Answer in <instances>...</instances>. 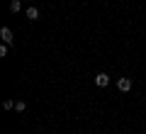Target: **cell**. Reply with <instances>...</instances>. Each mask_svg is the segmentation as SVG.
Returning <instances> with one entry per match:
<instances>
[{"mask_svg": "<svg viewBox=\"0 0 146 134\" xmlns=\"http://www.w3.org/2000/svg\"><path fill=\"white\" fill-rule=\"evenodd\" d=\"M0 39H3V44H15V34H12V29L10 27H3V29H0Z\"/></svg>", "mask_w": 146, "mask_h": 134, "instance_id": "1", "label": "cell"}, {"mask_svg": "<svg viewBox=\"0 0 146 134\" xmlns=\"http://www.w3.org/2000/svg\"><path fill=\"white\" fill-rule=\"evenodd\" d=\"M95 85H98V88H107V85H110V76L100 71L98 76H95Z\"/></svg>", "mask_w": 146, "mask_h": 134, "instance_id": "2", "label": "cell"}, {"mask_svg": "<svg viewBox=\"0 0 146 134\" xmlns=\"http://www.w3.org/2000/svg\"><path fill=\"white\" fill-rule=\"evenodd\" d=\"M117 88H119L122 93H129L131 90V78H119L117 81Z\"/></svg>", "mask_w": 146, "mask_h": 134, "instance_id": "3", "label": "cell"}, {"mask_svg": "<svg viewBox=\"0 0 146 134\" xmlns=\"http://www.w3.org/2000/svg\"><path fill=\"white\" fill-rule=\"evenodd\" d=\"M25 15H27V20H32V22H36V20H39V10H36L34 5H32V7H27V10H25Z\"/></svg>", "mask_w": 146, "mask_h": 134, "instance_id": "4", "label": "cell"}, {"mask_svg": "<svg viewBox=\"0 0 146 134\" xmlns=\"http://www.w3.org/2000/svg\"><path fill=\"white\" fill-rule=\"evenodd\" d=\"M22 10V0H12L10 3V12H20Z\"/></svg>", "mask_w": 146, "mask_h": 134, "instance_id": "5", "label": "cell"}, {"mask_svg": "<svg viewBox=\"0 0 146 134\" xmlns=\"http://www.w3.org/2000/svg\"><path fill=\"white\" fill-rule=\"evenodd\" d=\"M15 110H17V112H25V110H27V103H25V100H17V103H15Z\"/></svg>", "mask_w": 146, "mask_h": 134, "instance_id": "6", "label": "cell"}, {"mask_svg": "<svg viewBox=\"0 0 146 134\" xmlns=\"http://www.w3.org/2000/svg\"><path fill=\"white\" fill-rule=\"evenodd\" d=\"M7 51H10V44H0V56L5 59V56H7Z\"/></svg>", "mask_w": 146, "mask_h": 134, "instance_id": "7", "label": "cell"}, {"mask_svg": "<svg viewBox=\"0 0 146 134\" xmlns=\"http://www.w3.org/2000/svg\"><path fill=\"white\" fill-rule=\"evenodd\" d=\"M3 107H5V110H15V100H5Z\"/></svg>", "mask_w": 146, "mask_h": 134, "instance_id": "8", "label": "cell"}]
</instances>
